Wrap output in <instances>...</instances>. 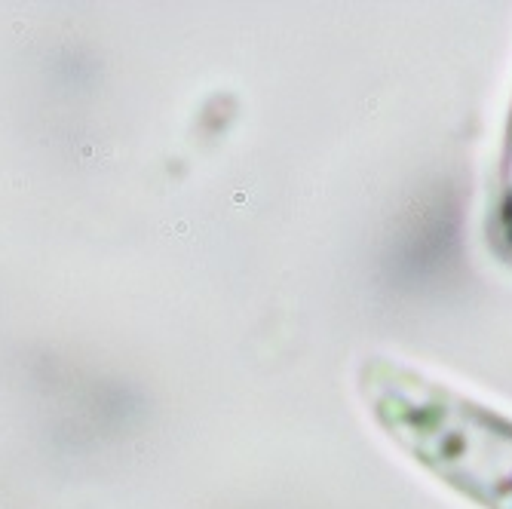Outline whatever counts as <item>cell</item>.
<instances>
[{"label": "cell", "instance_id": "obj_1", "mask_svg": "<svg viewBox=\"0 0 512 509\" xmlns=\"http://www.w3.org/2000/svg\"><path fill=\"white\" fill-rule=\"evenodd\" d=\"M393 439L485 509H512V424L399 368L371 375Z\"/></svg>", "mask_w": 512, "mask_h": 509}]
</instances>
